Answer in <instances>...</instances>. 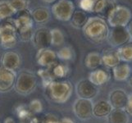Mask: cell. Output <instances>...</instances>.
<instances>
[{"label": "cell", "mask_w": 132, "mask_h": 123, "mask_svg": "<svg viewBox=\"0 0 132 123\" xmlns=\"http://www.w3.org/2000/svg\"><path fill=\"white\" fill-rule=\"evenodd\" d=\"M82 31L87 39L93 43L99 44L107 39L109 28L105 19L100 17H91L88 18Z\"/></svg>", "instance_id": "1"}, {"label": "cell", "mask_w": 132, "mask_h": 123, "mask_svg": "<svg viewBox=\"0 0 132 123\" xmlns=\"http://www.w3.org/2000/svg\"><path fill=\"white\" fill-rule=\"evenodd\" d=\"M73 93V86L67 80H54L46 86L47 97L55 103L67 102Z\"/></svg>", "instance_id": "2"}, {"label": "cell", "mask_w": 132, "mask_h": 123, "mask_svg": "<svg viewBox=\"0 0 132 123\" xmlns=\"http://www.w3.org/2000/svg\"><path fill=\"white\" fill-rule=\"evenodd\" d=\"M16 29L17 35L22 41H29L33 35V18L31 12L25 9L18 12L17 17L13 20Z\"/></svg>", "instance_id": "3"}, {"label": "cell", "mask_w": 132, "mask_h": 123, "mask_svg": "<svg viewBox=\"0 0 132 123\" xmlns=\"http://www.w3.org/2000/svg\"><path fill=\"white\" fill-rule=\"evenodd\" d=\"M17 43V32L10 19L0 21V45L6 49L14 48Z\"/></svg>", "instance_id": "4"}, {"label": "cell", "mask_w": 132, "mask_h": 123, "mask_svg": "<svg viewBox=\"0 0 132 123\" xmlns=\"http://www.w3.org/2000/svg\"><path fill=\"white\" fill-rule=\"evenodd\" d=\"M37 86V78L34 73L29 71H22L16 76L14 85L15 91L21 95H28Z\"/></svg>", "instance_id": "5"}, {"label": "cell", "mask_w": 132, "mask_h": 123, "mask_svg": "<svg viewBox=\"0 0 132 123\" xmlns=\"http://www.w3.org/2000/svg\"><path fill=\"white\" fill-rule=\"evenodd\" d=\"M132 18L130 10L125 6L116 5L107 17V23L113 27H126Z\"/></svg>", "instance_id": "6"}, {"label": "cell", "mask_w": 132, "mask_h": 123, "mask_svg": "<svg viewBox=\"0 0 132 123\" xmlns=\"http://www.w3.org/2000/svg\"><path fill=\"white\" fill-rule=\"evenodd\" d=\"M75 12V5L71 0H57L53 4L52 13L57 20L68 21Z\"/></svg>", "instance_id": "7"}, {"label": "cell", "mask_w": 132, "mask_h": 123, "mask_svg": "<svg viewBox=\"0 0 132 123\" xmlns=\"http://www.w3.org/2000/svg\"><path fill=\"white\" fill-rule=\"evenodd\" d=\"M93 105L92 100L78 98L73 103L72 110L78 119L86 121L93 116Z\"/></svg>", "instance_id": "8"}, {"label": "cell", "mask_w": 132, "mask_h": 123, "mask_svg": "<svg viewBox=\"0 0 132 123\" xmlns=\"http://www.w3.org/2000/svg\"><path fill=\"white\" fill-rule=\"evenodd\" d=\"M130 35L126 27H113L109 30L108 41L113 48H119L130 41Z\"/></svg>", "instance_id": "9"}, {"label": "cell", "mask_w": 132, "mask_h": 123, "mask_svg": "<svg viewBox=\"0 0 132 123\" xmlns=\"http://www.w3.org/2000/svg\"><path fill=\"white\" fill-rule=\"evenodd\" d=\"M33 44L38 49L47 48L51 46V33L47 27H39L33 32L31 37Z\"/></svg>", "instance_id": "10"}, {"label": "cell", "mask_w": 132, "mask_h": 123, "mask_svg": "<svg viewBox=\"0 0 132 123\" xmlns=\"http://www.w3.org/2000/svg\"><path fill=\"white\" fill-rule=\"evenodd\" d=\"M16 76V71L0 66V93H7L14 89Z\"/></svg>", "instance_id": "11"}, {"label": "cell", "mask_w": 132, "mask_h": 123, "mask_svg": "<svg viewBox=\"0 0 132 123\" xmlns=\"http://www.w3.org/2000/svg\"><path fill=\"white\" fill-rule=\"evenodd\" d=\"M76 92L79 98L91 100L97 95L98 89L88 79H83L77 82Z\"/></svg>", "instance_id": "12"}, {"label": "cell", "mask_w": 132, "mask_h": 123, "mask_svg": "<svg viewBox=\"0 0 132 123\" xmlns=\"http://www.w3.org/2000/svg\"><path fill=\"white\" fill-rule=\"evenodd\" d=\"M36 62L39 66L44 68L51 67L58 62L57 53L49 48L38 49L36 53Z\"/></svg>", "instance_id": "13"}, {"label": "cell", "mask_w": 132, "mask_h": 123, "mask_svg": "<svg viewBox=\"0 0 132 123\" xmlns=\"http://www.w3.org/2000/svg\"><path fill=\"white\" fill-rule=\"evenodd\" d=\"M21 64V58L19 53L14 51H7L3 53L1 58V66L6 69L16 71Z\"/></svg>", "instance_id": "14"}, {"label": "cell", "mask_w": 132, "mask_h": 123, "mask_svg": "<svg viewBox=\"0 0 132 123\" xmlns=\"http://www.w3.org/2000/svg\"><path fill=\"white\" fill-rule=\"evenodd\" d=\"M128 94L123 89H113L109 94V103L113 109H124L126 107Z\"/></svg>", "instance_id": "15"}, {"label": "cell", "mask_w": 132, "mask_h": 123, "mask_svg": "<svg viewBox=\"0 0 132 123\" xmlns=\"http://www.w3.org/2000/svg\"><path fill=\"white\" fill-rule=\"evenodd\" d=\"M116 5L114 0H97L94 3L92 12L96 13L98 15V17L107 19L108 14Z\"/></svg>", "instance_id": "16"}, {"label": "cell", "mask_w": 132, "mask_h": 123, "mask_svg": "<svg viewBox=\"0 0 132 123\" xmlns=\"http://www.w3.org/2000/svg\"><path fill=\"white\" fill-rule=\"evenodd\" d=\"M109 79H110L109 73L101 68H97L90 71L88 76V80L95 86L103 85L109 80Z\"/></svg>", "instance_id": "17"}, {"label": "cell", "mask_w": 132, "mask_h": 123, "mask_svg": "<svg viewBox=\"0 0 132 123\" xmlns=\"http://www.w3.org/2000/svg\"><path fill=\"white\" fill-rule=\"evenodd\" d=\"M112 107L107 100H99L93 105V116L97 118L108 117L112 111Z\"/></svg>", "instance_id": "18"}, {"label": "cell", "mask_w": 132, "mask_h": 123, "mask_svg": "<svg viewBox=\"0 0 132 123\" xmlns=\"http://www.w3.org/2000/svg\"><path fill=\"white\" fill-rule=\"evenodd\" d=\"M101 56H102L103 64L108 68H113L121 62L117 49H113V48L104 49Z\"/></svg>", "instance_id": "19"}, {"label": "cell", "mask_w": 132, "mask_h": 123, "mask_svg": "<svg viewBox=\"0 0 132 123\" xmlns=\"http://www.w3.org/2000/svg\"><path fill=\"white\" fill-rule=\"evenodd\" d=\"M131 68L126 62H120L112 68L113 78L117 81H125L130 77Z\"/></svg>", "instance_id": "20"}, {"label": "cell", "mask_w": 132, "mask_h": 123, "mask_svg": "<svg viewBox=\"0 0 132 123\" xmlns=\"http://www.w3.org/2000/svg\"><path fill=\"white\" fill-rule=\"evenodd\" d=\"M103 64L101 54L97 52H91L85 58V65L89 70H95Z\"/></svg>", "instance_id": "21"}, {"label": "cell", "mask_w": 132, "mask_h": 123, "mask_svg": "<svg viewBox=\"0 0 132 123\" xmlns=\"http://www.w3.org/2000/svg\"><path fill=\"white\" fill-rule=\"evenodd\" d=\"M108 123H128V113L124 109H112L108 117Z\"/></svg>", "instance_id": "22"}, {"label": "cell", "mask_w": 132, "mask_h": 123, "mask_svg": "<svg viewBox=\"0 0 132 123\" xmlns=\"http://www.w3.org/2000/svg\"><path fill=\"white\" fill-rule=\"evenodd\" d=\"M48 69L49 70L54 80H62L67 76L68 71H69L67 65L63 64V63H59L58 62Z\"/></svg>", "instance_id": "23"}, {"label": "cell", "mask_w": 132, "mask_h": 123, "mask_svg": "<svg viewBox=\"0 0 132 123\" xmlns=\"http://www.w3.org/2000/svg\"><path fill=\"white\" fill-rule=\"evenodd\" d=\"M88 17L86 15L85 12L82 10H75L73 15L71 18V22L72 26L76 29H82L83 26L85 25L86 21H88Z\"/></svg>", "instance_id": "24"}, {"label": "cell", "mask_w": 132, "mask_h": 123, "mask_svg": "<svg viewBox=\"0 0 132 123\" xmlns=\"http://www.w3.org/2000/svg\"><path fill=\"white\" fill-rule=\"evenodd\" d=\"M33 21L36 23L44 24L50 19V12L48 9L45 7H38L35 8V10L31 12Z\"/></svg>", "instance_id": "25"}, {"label": "cell", "mask_w": 132, "mask_h": 123, "mask_svg": "<svg viewBox=\"0 0 132 123\" xmlns=\"http://www.w3.org/2000/svg\"><path fill=\"white\" fill-rule=\"evenodd\" d=\"M118 56L120 58L121 62H132V42L129 41L122 46L117 48V49Z\"/></svg>", "instance_id": "26"}, {"label": "cell", "mask_w": 132, "mask_h": 123, "mask_svg": "<svg viewBox=\"0 0 132 123\" xmlns=\"http://www.w3.org/2000/svg\"><path fill=\"white\" fill-rule=\"evenodd\" d=\"M15 13L16 12L12 7L10 2L6 0L0 1V21L10 19Z\"/></svg>", "instance_id": "27"}, {"label": "cell", "mask_w": 132, "mask_h": 123, "mask_svg": "<svg viewBox=\"0 0 132 123\" xmlns=\"http://www.w3.org/2000/svg\"><path fill=\"white\" fill-rule=\"evenodd\" d=\"M50 33H51V45L59 46L64 43L65 36L61 30L54 28L53 30H50Z\"/></svg>", "instance_id": "28"}, {"label": "cell", "mask_w": 132, "mask_h": 123, "mask_svg": "<svg viewBox=\"0 0 132 123\" xmlns=\"http://www.w3.org/2000/svg\"><path fill=\"white\" fill-rule=\"evenodd\" d=\"M57 58L60 59V60L69 61L73 58V51L70 47L66 46L58 50V52L57 53Z\"/></svg>", "instance_id": "29"}, {"label": "cell", "mask_w": 132, "mask_h": 123, "mask_svg": "<svg viewBox=\"0 0 132 123\" xmlns=\"http://www.w3.org/2000/svg\"><path fill=\"white\" fill-rule=\"evenodd\" d=\"M10 2L12 7L16 11V12H19L27 9L29 5L30 0H8Z\"/></svg>", "instance_id": "30"}, {"label": "cell", "mask_w": 132, "mask_h": 123, "mask_svg": "<svg viewBox=\"0 0 132 123\" xmlns=\"http://www.w3.org/2000/svg\"><path fill=\"white\" fill-rule=\"evenodd\" d=\"M96 1L97 0H79L78 3L80 10H82L84 12H92L93 7Z\"/></svg>", "instance_id": "31"}, {"label": "cell", "mask_w": 132, "mask_h": 123, "mask_svg": "<svg viewBox=\"0 0 132 123\" xmlns=\"http://www.w3.org/2000/svg\"><path fill=\"white\" fill-rule=\"evenodd\" d=\"M28 108L30 112L37 114V113H40L43 111V104L40 100L34 99L32 101H30Z\"/></svg>", "instance_id": "32"}, {"label": "cell", "mask_w": 132, "mask_h": 123, "mask_svg": "<svg viewBox=\"0 0 132 123\" xmlns=\"http://www.w3.org/2000/svg\"><path fill=\"white\" fill-rule=\"evenodd\" d=\"M125 110L127 113H130L132 115V93L128 95V100H127V104Z\"/></svg>", "instance_id": "33"}, {"label": "cell", "mask_w": 132, "mask_h": 123, "mask_svg": "<svg viewBox=\"0 0 132 123\" xmlns=\"http://www.w3.org/2000/svg\"><path fill=\"white\" fill-rule=\"evenodd\" d=\"M57 123H75L74 121H72L70 118H62L59 121H57Z\"/></svg>", "instance_id": "34"}, {"label": "cell", "mask_w": 132, "mask_h": 123, "mask_svg": "<svg viewBox=\"0 0 132 123\" xmlns=\"http://www.w3.org/2000/svg\"><path fill=\"white\" fill-rule=\"evenodd\" d=\"M3 123H16V121L13 119L12 117H7V118H5V119H4Z\"/></svg>", "instance_id": "35"}, {"label": "cell", "mask_w": 132, "mask_h": 123, "mask_svg": "<svg viewBox=\"0 0 132 123\" xmlns=\"http://www.w3.org/2000/svg\"><path fill=\"white\" fill-rule=\"evenodd\" d=\"M126 28H127V30H128L129 33H130V37L132 38V18H131L130 21L129 22V24L127 25Z\"/></svg>", "instance_id": "36"}, {"label": "cell", "mask_w": 132, "mask_h": 123, "mask_svg": "<svg viewBox=\"0 0 132 123\" xmlns=\"http://www.w3.org/2000/svg\"><path fill=\"white\" fill-rule=\"evenodd\" d=\"M42 1L47 3H54L56 1H57V0H42Z\"/></svg>", "instance_id": "37"}, {"label": "cell", "mask_w": 132, "mask_h": 123, "mask_svg": "<svg viewBox=\"0 0 132 123\" xmlns=\"http://www.w3.org/2000/svg\"><path fill=\"white\" fill-rule=\"evenodd\" d=\"M129 79H130V85H132V70H131V72H130V75Z\"/></svg>", "instance_id": "38"}, {"label": "cell", "mask_w": 132, "mask_h": 123, "mask_svg": "<svg viewBox=\"0 0 132 123\" xmlns=\"http://www.w3.org/2000/svg\"><path fill=\"white\" fill-rule=\"evenodd\" d=\"M0 123H1V122H0Z\"/></svg>", "instance_id": "39"}]
</instances>
